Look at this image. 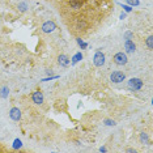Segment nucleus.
Here are the masks:
<instances>
[{
    "instance_id": "f257e3e1",
    "label": "nucleus",
    "mask_w": 153,
    "mask_h": 153,
    "mask_svg": "<svg viewBox=\"0 0 153 153\" xmlns=\"http://www.w3.org/2000/svg\"><path fill=\"white\" fill-rule=\"evenodd\" d=\"M113 60H114V63H115L117 65H126L127 62H128V59H127V55H126V54H123V53H117L115 55H114Z\"/></svg>"
},
{
    "instance_id": "f03ea898",
    "label": "nucleus",
    "mask_w": 153,
    "mask_h": 153,
    "mask_svg": "<svg viewBox=\"0 0 153 153\" xmlns=\"http://www.w3.org/2000/svg\"><path fill=\"white\" fill-rule=\"evenodd\" d=\"M128 88L131 90H140L143 88V81L140 79H130L128 80Z\"/></svg>"
},
{
    "instance_id": "7ed1b4c3",
    "label": "nucleus",
    "mask_w": 153,
    "mask_h": 153,
    "mask_svg": "<svg viewBox=\"0 0 153 153\" xmlns=\"http://www.w3.org/2000/svg\"><path fill=\"white\" fill-rule=\"evenodd\" d=\"M93 63H94L96 67H102L105 64V54L102 51H97L94 55V59H93Z\"/></svg>"
},
{
    "instance_id": "20e7f679",
    "label": "nucleus",
    "mask_w": 153,
    "mask_h": 153,
    "mask_svg": "<svg viewBox=\"0 0 153 153\" xmlns=\"http://www.w3.org/2000/svg\"><path fill=\"white\" fill-rule=\"evenodd\" d=\"M110 80L113 82H117V84L118 82H122L126 80V74H123V72H120V71H115L110 75Z\"/></svg>"
},
{
    "instance_id": "39448f33",
    "label": "nucleus",
    "mask_w": 153,
    "mask_h": 153,
    "mask_svg": "<svg viewBox=\"0 0 153 153\" xmlns=\"http://www.w3.org/2000/svg\"><path fill=\"white\" fill-rule=\"evenodd\" d=\"M42 32L43 33H46V34H48V33H53L55 29H56V24H55L54 21H46L42 25Z\"/></svg>"
},
{
    "instance_id": "423d86ee",
    "label": "nucleus",
    "mask_w": 153,
    "mask_h": 153,
    "mask_svg": "<svg viewBox=\"0 0 153 153\" xmlns=\"http://www.w3.org/2000/svg\"><path fill=\"white\" fill-rule=\"evenodd\" d=\"M32 101L36 103V105H42V103H43V94H42V92H39V90L34 92L32 94Z\"/></svg>"
},
{
    "instance_id": "0eeeda50",
    "label": "nucleus",
    "mask_w": 153,
    "mask_h": 153,
    "mask_svg": "<svg viewBox=\"0 0 153 153\" xmlns=\"http://www.w3.org/2000/svg\"><path fill=\"white\" fill-rule=\"evenodd\" d=\"M9 117H11V119L13 120H20L21 119V110L19 109V107H12L11 111H9Z\"/></svg>"
},
{
    "instance_id": "6e6552de",
    "label": "nucleus",
    "mask_w": 153,
    "mask_h": 153,
    "mask_svg": "<svg viewBox=\"0 0 153 153\" xmlns=\"http://www.w3.org/2000/svg\"><path fill=\"white\" fill-rule=\"evenodd\" d=\"M124 48H126V51L128 54H132V53H135V50H136V45L134 43L132 39H126V42H124Z\"/></svg>"
},
{
    "instance_id": "1a4fd4ad",
    "label": "nucleus",
    "mask_w": 153,
    "mask_h": 153,
    "mask_svg": "<svg viewBox=\"0 0 153 153\" xmlns=\"http://www.w3.org/2000/svg\"><path fill=\"white\" fill-rule=\"evenodd\" d=\"M85 0H68V4L71 8L74 9H80L82 5H84Z\"/></svg>"
},
{
    "instance_id": "9d476101",
    "label": "nucleus",
    "mask_w": 153,
    "mask_h": 153,
    "mask_svg": "<svg viewBox=\"0 0 153 153\" xmlns=\"http://www.w3.org/2000/svg\"><path fill=\"white\" fill-rule=\"evenodd\" d=\"M58 63L60 64L62 67H67V65L69 64V58L65 54H60L58 56Z\"/></svg>"
},
{
    "instance_id": "9b49d317",
    "label": "nucleus",
    "mask_w": 153,
    "mask_h": 153,
    "mask_svg": "<svg viewBox=\"0 0 153 153\" xmlns=\"http://www.w3.org/2000/svg\"><path fill=\"white\" fill-rule=\"evenodd\" d=\"M86 26H88V24H86L85 21H84V20H81V19H80V20H77V24H76V27H77V29L79 30H84V29H86Z\"/></svg>"
},
{
    "instance_id": "f8f14e48",
    "label": "nucleus",
    "mask_w": 153,
    "mask_h": 153,
    "mask_svg": "<svg viewBox=\"0 0 153 153\" xmlns=\"http://www.w3.org/2000/svg\"><path fill=\"white\" fill-rule=\"evenodd\" d=\"M21 147H22V143H21V140L16 139V140L13 141V149H20Z\"/></svg>"
},
{
    "instance_id": "ddd939ff",
    "label": "nucleus",
    "mask_w": 153,
    "mask_h": 153,
    "mask_svg": "<svg viewBox=\"0 0 153 153\" xmlns=\"http://www.w3.org/2000/svg\"><path fill=\"white\" fill-rule=\"evenodd\" d=\"M17 8H19L20 12H25L27 9V4H26V3H20V4L17 5Z\"/></svg>"
},
{
    "instance_id": "4468645a",
    "label": "nucleus",
    "mask_w": 153,
    "mask_h": 153,
    "mask_svg": "<svg viewBox=\"0 0 153 153\" xmlns=\"http://www.w3.org/2000/svg\"><path fill=\"white\" fill-rule=\"evenodd\" d=\"M147 46H148L149 50H152V48H153V37L152 36H149L147 38Z\"/></svg>"
},
{
    "instance_id": "2eb2a0df",
    "label": "nucleus",
    "mask_w": 153,
    "mask_h": 153,
    "mask_svg": "<svg viewBox=\"0 0 153 153\" xmlns=\"http://www.w3.org/2000/svg\"><path fill=\"white\" fill-rule=\"evenodd\" d=\"M8 93H9V89L7 88V86H4V88L1 89V93H0V96H1L3 98H5V97L8 96Z\"/></svg>"
},
{
    "instance_id": "dca6fc26",
    "label": "nucleus",
    "mask_w": 153,
    "mask_h": 153,
    "mask_svg": "<svg viewBox=\"0 0 153 153\" xmlns=\"http://www.w3.org/2000/svg\"><path fill=\"white\" fill-rule=\"evenodd\" d=\"M140 140L141 141H148V135L145 134V132H143V134L140 135Z\"/></svg>"
},
{
    "instance_id": "f3484780",
    "label": "nucleus",
    "mask_w": 153,
    "mask_h": 153,
    "mask_svg": "<svg viewBox=\"0 0 153 153\" xmlns=\"http://www.w3.org/2000/svg\"><path fill=\"white\" fill-rule=\"evenodd\" d=\"M81 58H82V55H81V54H77V55H76V56L74 58V63H77L79 59H81Z\"/></svg>"
},
{
    "instance_id": "a211bd4d",
    "label": "nucleus",
    "mask_w": 153,
    "mask_h": 153,
    "mask_svg": "<svg viewBox=\"0 0 153 153\" xmlns=\"http://www.w3.org/2000/svg\"><path fill=\"white\" fill-rule=\"evenodd\" d=\"M77 42H79V45H80V46H81L82 48H85V47H86V43H85V42H82L81 39H77Z\"/></svg>"
},
{
    "instance_id": "6ab92c4d",
    "label": "nucleus",
    "mask_w": 153,
    "mask_h": 153,
    "mask_svg": "<svg viewBox=\"0 0 153 153\" xmlns=\"http://www.w3.org/2000/svg\"><path fill=\"white\" fill-rule=\"evenodd\" d=\"M128 3H130V4H134V5H139V1L137 0H127Z\"/></svg>"
},
{
    "instance_id": "aec40b11",
    "label": "nucleus",
    "mask_w": 153,
    "mask_h": 153,
    "mask_svg": "<svg viewBox=\"0 0 153 153\" xmlns=\"http://www.w3.org/2000/svg\"><path fill=\"white\" fill-rule=\"evenodd\" d=\"M106 124H109V126H115V122L107 119V120H106Z\"/></svg>"
},
{
    "instance_id": "412c9836",
    "label": "nucleus",
    "mask_w": 153,
    "mask_h": 153,
    "mask_svg": "<svg viewBox=\"0 0 153 153\" xmlns=\"http://www.w3.org/2000/svg\"><path fill=\"white\" fill-rule=\"evenodd\" d=\"M131 37H132V33H127L126 34V39H131Z\"/></svg>"
},
{
    "instance_id": "4be33fe9",
    "label": "nucleus",
    "mask_w": 153,
    "mask_h": 153,
    "mask_svg": "<svg viewBox=\"0 0 153 153\" xmlns=\"http://www.w3.org/2000/svg\"><path fill=\"white\" fill-rule=\"evenodd\" d=\"M127 152H136V149H134V148H130V149H127Z\"/></svg>"
}]
</instances>
